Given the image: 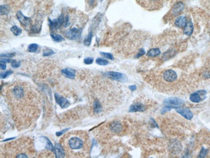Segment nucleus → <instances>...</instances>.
Instances as JSON below:
<instances>
[{
    "instance_id": "5701e85b",
    "label": "nucleus",
    "mask_w": 210,
    "mask_h": 158,
    "mask_svg": "<svg viewBox=\"0 0 210 158\" xmlns=\"http://www.w3.org/2000/svg\"><path fill=\"white\" fill-rule=\"evenodd\" d=\"M1 15H7L9 13V9L7 5H1Z\"/></svg>"
},
{
    "instance_id": "bb28decb",
    "label": "nucleus",
    "mask_w": 210,
    "mask_h": 158,
    "mask_svg": "<svg viewBox=\"0 0 210 158\" xmlns=\"http://www.w3.org/2000/svg\"><path fill=\"white\" fill-rule=\"evenodd\" d=\"M100 54H101L103 57H104V58H105L110 59V60H114V57H113V54H112L111 53H103V52H101V53H100Z\"/></svg>"
},
{
    "instance_id": "cd10ccee",
    "label": "nucleus",
    "mask_w": 210,
    "mask_h": 158,
    "mask_svg": "<svg viewBox=\"0 0 210 158\" xmlns=\"http://www.w3.org/2000/svg\"><path fill=\"white\" fill-rule=\"evenodd\" d=\"M44 137L45 138L46 141H47V145H46V146H45L46 148L49 149V150H55L53 145H52V142H51V141H50V140L49 139L47 138V137Z\"/></svg>"
},
{
    "instance_id": "393cba45",
    "label": "nucleus",
    "mask_w": 210,
    "mask_h": 158,
    "mask_svg": "<svg viewBox=\"0 0 210 158\" xmlns=\"http://www.w3.org/2000/svg\"><path fill=\"white\" fill-rule=\"evenodd\" d=\"M38 48V45L36 44H30L28 47V51L30 53H34L37 51Z\"/></svg>"
},
{
    "instance_id": "2f4dec72",
    "label": "nucleus",
    "mask_w": 210,
    "mask_h": 158,
    "mask_svg": "<svg viewBox=\"0 0 210 158\" xmlns=\"http://www.w3.org/2000/svg\"><path fill=\"white\" fill-rule=\"evenodd\" d=\"M16 53H4V54H1V56L5 57V58H12L14 56H15Z\"/></svg>"
},
{
    "instance_id": "c756f323",
    "label": "nucleus",
    "mask_w": 210,
    "mask_h": 158,
    "mask_svg": "<svg viewBox=\"0 0 210 158\" xmlns=\"http://www.w3.org/2000/svg\"><path fill=\"white\" fill-rule=\"evenodd\" d=\"M12 71H7L6 72H3V73H1L0 74V76H1V78H5L6 77H7L9 75H12Z\"/></svg>"
},
{
    "instance_id": "58836bf2",
    "label": "nucleus",
    "mask_w": 210,
    "mask_h": 158,
    "mask_svg": "<svg viewBox=\"0 0 210 158\" xmlns=\"http://www.w3.org/2000/svg\"><path fill=\"white\" fill-rule=\"evenodd\" d=\"M129 89L131 91H135L136 89V85H129Z\"/></svg>"
},
{
    "instance_id": "1a4fd4ad",
    "label": "nucleus",
    "mask_w": 210,
    "mask_h": 158,
    "mask_svg": "<svg viewBox=\"0 0 210 158\" xmlns=\"http://www.w3.org/2000/svg\"><path fill=\"white\" fill-rule=\"evenodd\" d=\"M184 8H185V5L181 1H179V2L176 3L175 5L173 6V9H171V14H172L173 16H178L184 10Z\"/></svg>"
},
{
    "instance_id": "72a5a7b5",
    "label": "nucleus",
    "mask_w": 210,
    "mask_h": 158,
    "mask_svg": "<svg viewBox=\"0 0 210 158\" xmlns=\"http://www.w3.org/2000/svg\"><path fill=\"white\" fill-rule=\"evenodd\" d=\"M20 64H21V63L20 62H16V60H14L13 62L11 63V67H12L13 68H18L20 66Z\"/></svg>"
},
{
    "instance_id": "4c0bfd02",
    "label": "nucleus",
    "mask_w": 210,
    "mask_h": 158,
    "mask_svg": "<svg viewBox=\"0 0 210 158\" xmlns=\"http://www.w3.org/2000/svg\"><path fill=\"white\" fill-rule=\"evenodd\" d=\"M0 66H1V69H2V70H5L6 67H7L6 63H4V62H1V63H0Z\"/></svg>"
},
{
    "instance_id": "7ed1b4c3",
    "label": "nucleus",
    "mask_w": 210,
    "mask_h": 158,
    "mask_svg": "<svg viewBox=\"0 0 210 158\" xmlns=\"http://www.w3.org/2000/svg\"><path fill=\"white\" fill-rule=\"evenodd\" d=\"M184 102L180 98H168L164 100V105L166 107H167L169 110L177 109L182 107L184 105Z\"/></svg>"
},
{
    "instance_id": "f3484780",
    "label": "nucleus",
    "mask_w": 210,
    "mask_h": 158,
    "mask_svg": "<svg viewBox=\"0 0 210 158\" xmlns=\"http://www.w3.org/2000/svg\"><path fill=\"white\" fill-rule=\"evenodd\" d=\"M193 23H192L191 21H189L188 22H187L186 25L184 27V33L187 36H191L193 33Z\"/></svg>"
},
{
    "instance_id": "6ab92c4d",
    "label": "nucleus",
    "mask_w": 210,
    "mask_h": 158,
    "mask_svg": "<svg viewBox=\"0 0 210 158\" xmlns=\"http://www.w3.org/2000/svg\"><path fill=\"white\" fill-rule=\"evenodd\" d=\"M160 53V50L158 48H153L149 50L147 53V56L149 57H155L159 56Z\"/></svg>"
},
{
    "instance_id": "4be33fe9",
    "label": "nucleus",
    "mask_w": 210,
    "mask_h": 158,
    "mask_svg": "<svg viewBox=\"0 0 210 158\" xmlns=\"http://www.w3.org/2000/svg\"><path fill=\"white\" fill-rule=\"evenodd\" d=\"M92 32H89V33L87 35V38L85 39L84 40V45H87V46H89L91 44V41H92Z\"/></svg>"
},
{
    "instance_id": "4468645a",
    "label": "nucleus",
    "mask_w": 210,
    "mask_h": 158,
    "mask_svg": "<svg viewBox=\"0 0 210 158\" xmlns=\"http://www.w3.org/2000/svg\"><path fill=\"white\" fill-rule=\"evenodd\" d=\"M61 145L56 144L55 148V153L56 157H64L65 156V150Z\"/></svg>"
},
{
    "instance_id": "a878e982",
    "label": "nucleus",
    "mask_w": 210,
    "mask_h": 158,
    "mask_svg": "<svg viewBox=\"0 0 210 158\" xmlns=\"http://www.w3.org/2000/svg\"><path fill=\"white\" fill-rule=\"evenodd\" d=\"M160 1L161 0H144V1L147 3V5H154V6L158 5V4L159 5Z\"/></svg>"
},
{
    "instance_id": "f704fd0d",
    "label": "nucleus",
    "mask_w": 210,
    "mask_h": 158,
    "mask_svg": "<svg viewBox=\"0 0 210 158\" xmlns=\"http://www.w3.org/2000/svg\"><path fill=\"white\" fill-rule=\"evenodd\" d=\"M145 50H144V49H140V50H139V52L138 53V54H136V58H139V57L142 56H143L144 54H145Z\"/></svg>"
},
{
    "instance_id": "423d86ee",
    "label": "nucleus",
    "mask_w": 210,
    "mask_h": 158,
    "mask_svg": "<svg viewBox=\"0 0 210 158\" xmlns=\"http://www.w3.org/2000/svg\"><path fill=\"white\" fill-rule=\"evenodd\" d=\"M106 76L111 79H113L114 80L119 82H126L127 80V78L125 76V75L118 72H114V71H109L105 73Z\"/></svg>"
},
{
    "instance_id": "c85d7f7f",
    "label": "nucleus",
    "mask_w": 210,
    "mask_h": 158,
    "mask_svg": "<svg viewBox=\"0 0 210 158\" xmlns=\"http://www.w3.org/2000/svg\"><path fill=\"white\" fill-rule=\"evenodd\" d=\"M55 52H54L52 50H51V49H47V50L44 51L43 56H49L53 55V54H55Z\"/></svg>"
},
{
    "instance_id": "7c9ffc66",
    "label": "nucleus",
    "mask_w": 210,
    "mask_h": 158,
    "mask_svg": "<svg viewBox=\"0 0 210 158\" xmlns=\"http://www.w3.org/2000/svg\"><path fill=\"white\" fill-rule=\"evenodd\" d=\"M207 151L206 149H205L204 148L202 147L200 152L199 155H198V157H204L206 155V154H207Z\"/></svg>"
},
{
    "instance_id": "9b49d317",
    "label": "nucleus",
    "mask_w": 210,
    "mask_h": 158,
    "mask_svg": "<svg viewBox=\"0 0 210 158\" xmlns=\"http://www.w3.org/2000/svg\"><path fill=\"white\" fill-rule=\"evenodd\" d=\"M16 17H17V19L20 21V23L26 26V27H28L30 23V22H31V19L29 17H26L25 16H24L20 10L17 12Z\"/></svg>"
},
{
    "instance_id": "f257e3e1",
    "label": "nucleus",
    "mask_w": 210,
    "mask_h": 158,
    "mask_svg": "<svg viewBox=\"0 0 210 158\" xmlns=\"http://www.w3.org/2000/svg\"><path fill=\"white\" fill-rule=\"evenodd\" d=\"M61 146L70 156L85 157L88 154L89 138L83 132H70L62 139Z\"/></svg>"
},
{
    "instance_id": "20e7f679",
    "label": "nucleus",
    "mask_w": 210,
    "mask_h": 158,
    "mask_svg": "<svg viewBox=\"0 0 210 158\" xmlns=\"http://www.w3.org/2000/svg\"><path fill=\"white\" fill-rule=\"evenodd\" d=\"M206 91L198 90L195 93H192L189 97V99L194 103H198L206 98Z\"/></svg>"
},
{
    "instance_id": "f03ea898",
    "label": "nucleus",
    "mask_w": 210,
    "mask_h": 158,
    "mask_svg": "<svg viewBox=\"0 0 210 158\" xmlns=\"http://www.w3.org/2000/svg\"><path fill=\"white\" fill-rule=\"evenodd\" d=\"M69 25V16L65 17L64 14H61L57 19L52 21L49 19V25L51 29H57L61 25L64 27H67Z\"/></svg>"
},
{
    "instance_id": "dca6fc26",
    "label": "nucleus",
    "mask_w": 210,
    "mask_h": 158,
    "mask_svg": "<svg viewBox=\"0 0 210 158\" xmlns=\"http://www.w3.org/2000/svg\"><path fill=\"white\" fill-rule=\"evenodd\" d=\"M110 129L114 133H118L122 130V125L119 122L114 121L111 124Z\"/></svg>"
},
{
    "instance_id": "c9c22d12",
    "label": "nucleus",
    "mask_w": 210,
    "mask_h": 158,
    "mask_svg": "<svg viewBox=\"0 0 210 158\" xmlns=\"http://www.w3.org/2000/svg\"><path fill=\"white\" fill-rule=\"evenodd\" d=\"M14 60H11L9 59L8 58H2L1 59V62H4V63H12V62H14Z\"/></svg>"
},
{
    "instance_id": "f8f14e48",
    "label": "nucleus",
    "mask_w": 210,
    "mask_h": 158,
    "mask_svg": "<svg viewBox=\"0 0 210 158\" xmlns=\"http://www.w3.org/2000/svg\"><path fill=\"white\" fill-rule=\"evenodd\" d=\"M146 110V107L144 104H143L142 103H139V102H137V103H135L131 105V106L129 107V112H142V111H144Z\"/></svg>"
},
{
    "instance_id": "39448f33",
    "label": "nucleus",
    "mask_w": 210,
    "mask_h": 158,
    "mask_svg": "<svg viewBox=\"0 0 210 158\" xmlns=\"http://www.w3.org/2000/svg\"><path fill=\"white\" fill-rule=\"evenodd\" d=\"M177 74L175 71L172 69H167L163 73L162 78L166 82L171 83L175 82L177 79Z\"/></svg>"
},
{
    "instance_id": "0eeeda50",
    "label": "nucleus",
    "mask_w": 210,
    "mask_h": 158,
    "mask_svg": "<svg viewBox=\"0 0 210 158\" xmlns=\"http://www.w3.org/2000/svg\"><path fill=\"white\" fill-rule=\"evenodd\" d=\"M81 34H82L81 30L76 28H73L67 31L65 33V35L70 40H76L80 38Z\"/></svg>"
},
{
    "instance_id": "2eb2a0df",
    "label": "nucleus",
    "mask_w": 210,
    "mask_h": 158,
    "mask_svg": "<svg viewBox=\"0 0 210 158\" xmlns=\"http://www.w3.org/2000/svg\"><path fill=\"white\" fill-rule=\"evenodd\" d=\"M186 23H187V19L185 16H184L178 17L175 21V25L178 27H180V28H182V27H185Z\"/></svg>"
},
{
    "instance_id": "e433bc0d",
    "label": "nucleus",
    "mask_w": 210,
    "mask_h": 158,
    "mask_svg": "<svg viewBox=\"0 0 210 158\" xmlns=\"http://www.w3.org/2000/svg\"><path fill=\"white\" fill-rule=\"evenodd\" d=\"M69 128H66V129H65V130H61V131H60V132H57L56 133V135L57 136H60V135H63L64 134V133H65V132H67V131L68 130H69Z\"/></svg>"
},
{
    "instance_id": "aec40b11",
    "label": "nucleus",
    "mask_w": 210,
    "mask_h": 158,
    "mask_svg": "<svg viewBox=\"0 0 210 158\" xmlns=\"http://www.w3.org/2000/svg\"><path fill=\"white\" fill-rule=\"evenodd\" d=\"M51 36L52 40L55 41H56V42H60V41H62L64 40V38H63V36H61L60 34H58L51 33Z\"/></svg>"
},
{
    "instance_id": "412c9836",
    "label": "nucleus",
    "mask_w": 210,
    "mask_h": 158,
    "mask_svg": "<svg viewBox=\"0 0 210 158\" xmlns=\"http://www.w3.org/2000/svg\"><path fill=\"white\" fill-rule=\"evenodd\" d=\"M11 31H12V32L15 36H19L21 33V32H22L21 28L16 25H14L13 27H11Z\"/></svg>"
},
{
    "instance_id": "ddd939ff",
    "label": "nucleus",
    "mask_w": 210,
    "mask_h": 158,
    "mask_svg": "<svg viewBox=\"0 0 210 158\" xmlns=\"http://www.w3.org/2000/svg\"><path fill=\"white\" fill-rule=\"evenodd\" d=\"M61 73L68 78L74 79L76 75V71L73 69L65 68L61 70Z\"/></svg>"
},
{
    "instance_id": "473e14b6",
    "label": "nucleus",
    "mask_w": 210,
    "mask_h": 158,
    "mask_svg": "<svg viewBox=\"0 0 210 158\" xmlns=\"http://www.w3.org/2000/svg\"><path fill=\"white\" fill-rule=\"evenodd\" d=\"M93 62V58H91V57H87V58H85L84 59V63L85 64L89 65L91 64V63Z\"/></svg>"
},
{
    "instance_id": "9d476101",
    "label": "nucleus",
    "mask_w": 210,
    "mask_h": 158,
    "mask_svg": "<svg viewBox=\"0 0 210 158\" xmlns=\"http://www.w3.org/2000/svg\"><path fill=\"white\" fill-rule=\"evenodd\" d=\"M176 111L178 113L184 117L185 119L188 120H191L193 117V114L190 110L188 108H182V107H179L176 109Z\"/></svg>"
},
{
    "instance_id": "6e6552de",
    "label": "nucleus",
    "mask_w": 210,
    "mask_h": 158,
    "mask_svg": "<svg viewBox=\"0 0 210 158\" xmlns=\"http://www.w3.org/2000/svg\"><path fill=\"white\" fill-rule=\"evenodd\" d=\"M55 100H56V102H57V104H58L59 106L61 107L62 109L66 108V107H69L70 106V102L67 99H66L65 98L63 97L62 96L60 95L58 93H56L55 94Z\"/></svg>"
},
{
    "instance_id": "b1692460",
    "label": "nucleus",
    "mask_w": 210,
    "mask_h": 158,
    "mask_svg": "<svg viewBox=\"0 0 210 158\" xmlns=\"http://www.w3.org/2000/svg\"><path fill=\"white\" fill-rule=\"evenodd\" d=\"M96 62L97 64L100 65V66H106V65L109 64V62L107 60L102 58H98L96 60Z\"/></svg>"
},
{
    "instance_id": "a211bd4d",
    "label": "nucleus",
    "mask_w": 210,
    "mask_h": 158,
    "mask_svg": "<svg viewBox=\"0 0 210 158\" xmlns=\"http://www.w3.org/2000/svg\"><path fill=\"white\" fill-rule=\"evenodd\" d=\"M102 105L101 102L98 100H95L93 103V110L95 113L99 114L102 111Z\"/></svg>"
}]
</instances>
